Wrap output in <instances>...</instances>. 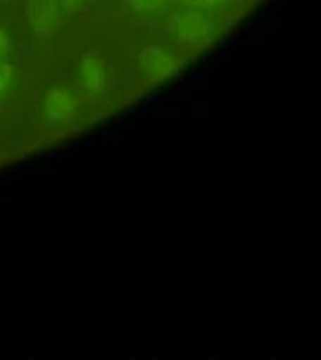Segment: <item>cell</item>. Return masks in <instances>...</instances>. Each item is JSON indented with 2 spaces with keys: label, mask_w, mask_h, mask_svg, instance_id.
I'll return each instance as SVG.
<instances>
[{
  "label": "cell",
  "mask_w": 321,
  "mask_h": 360,
  "mask_svg": "<svg viewBox=\"0 0 321 360\" xmlns=\"http://www.w3.org/2000/svg\"><path fill=\"white\" fill-rule=\"evenodd\" d=\"M45 117L49 120H66L75 111V98L64 84H56L45 98Z\"/></svg>",
  "instance_id": "7a4b0ae2"
},
{
  "label": "cell",
  "mask_w": 321,
  "mask_h": 360,
  "mask_svg": "<svg viewBox=\"0 0 321 360\" xmlns=\"http://www.w3.org/2000/svg\"><path fill=\"white\" fill-rule=\"evenodd\" d=\"M203 28H205V19L197 13H191L180 21V34L182 36H194V34L201 32Z\"/></svg>",
  "instance_id": "5b68a950"
},
{
  "label": "cell",
  "mask_w": 321,
  "mask_h": 360,
  "mask_svg": "<svg viewBox=\"0 0 321 360\" xmlns=\"http://www.w3.org/2000/svg\"><path fill=\"white\" fill-rule=\"evenodd\" d=\"M81 81L89 92H100L106 84L103 62L96 53H87L81 60Z\"/></svg>",
  "instance_id": "277c9868"
},
{
  "label": "cell",
  "mask_w": 321,
  "mask_h": 360,
  "mask_svg": "<svg viewBox=\"0 0 321 360\" xmlns=\"http://www.w3.org/2000/svg\"><path fill=\"white\" fill-rule=\"evenodd\" d=\"M27 11L34 30L39 36H47L58 21V0H28Z\"/></svg>",
  "instance_id": "6da1fadb"
},
{
  "label": "cell",
  "mask_w": 321,
  "mask_h": 360,
  "mask_svg": "<svg viewBox=\"0 0 321 360\" xmlns=\"http://www.w3.org/2000/svg\"><path fill=\"white\" fill-rule=\"evenodd\" d=\"M11 83V66L10 64H4L0 62V96L4 94L8 86Z\"/></svg>",
  "instance_id": "8992f818"
},
{
  "label": "cell",
  "mask_w": 321,
  "mask_h": 360,
  "mask_svg": "<svg viewBox=\"0 0 321 360\" xmlns=\"http://www.w3.org/2000/svg\"><path fill=\"white\" fill-rule=\"evenodd\" d=\"M130 4L134 6L135 10H143L145 8V0H130Z\"/></svg>",
  "instance_id": "9c48e42d"
},
{
  "label": "cell",
  "mask_w": 321,
  "mask_h": 360,
  "mask_svg": "<svg viewBox=\"0 0 321 360\" xmlns=\"http://www.w3.org/2000/svg\"><path fill=\"white\" fill-rule=\"evenodd\" d=\"M141 72L151 81H162L173 72V60L158 47H146L139 55Z\"/></svg>",
  "instance_id": "3957f363"
},
{
  "label": "cell",
  "mask_w": 321,
  "mask_h": 360,
  "mask_svg": "<svg viewBox=\"0 0 321 360\" xmlns=\"http://www.w3.org/2000/svg\"><path fill=\"white\" fill-rule=\"evenodd\" d=\"M6 53H8V38H6V34L0 30V60L4 58Z\"/></svg>",
  "instance_id": "52a82bcc"
},
{
  "label": "cell",
  "mask_w": 321,
  "mask_h": 360,
  "mask_svg": "<svg viewBox=\"0 0 321 360\" xmlns=\"http://www.w3.org/2000/svg\"><path fill=\"white\" fill-rule=\"evenodd\" d=\"M62 4L66 6L68 10H72V8H75V6L79 4V2H81V0H61Z\"/></svg>",
  "instance_id": "ba28073f"
}]
</instances>
